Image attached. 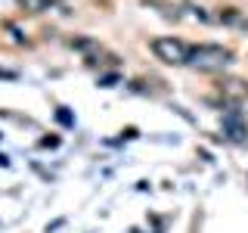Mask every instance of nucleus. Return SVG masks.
<instances>
[{"label":"nucleus","instance_id":"nucleus-8","mask_svg":"<svg viewBox=\"0 0 248 233\" xmlns=\"http://www.w3.org/2000/svg\"><path fill=\"white\" fill-rule=\"evenodd\" d=\"M115 81H118V75H103L99 78V87H115Z\"/></svg>","mask_w":248,"mask_h":233},{"label":"nucleus","instance_id":"nucleus-2","mask_svg":"<svg viewBox=\"0 0 248 233\" xmlns=\"http://www.w3.org/2000/svg\"><path fill=\"white\" fill-rule=\"evenodd\" d=\"M155 59L168 62V66H186V56H189V44L180 41V37H155L149 44Z\"/></svg>","mask_w":248,"mask_h":233},{"label":"nucleus","instance_id":"nucleus-7","mask_svg":"<svg viewBox=\"0 0 248 233\" xmlns=\"http://www.w3.org/2000/svg\"><path fill=\"white\" fill-rule=\"evenodd\" d=\"M56 118H59L62 124H65V128H72V124H75V118H72V115L65 112V109H59V112H56Z\"/></svg>","mask_w":248,"mask_h":233},{"label":"nucleus","instance_id":"nucleus-10","mask_svg":"<svg viewBox=\"0 0 248 233\" xmlns=\"http://www.w3.org/2000/svg\"><path fill=\"white\" fill-rule=\"evenodd\" d=\"M56 143H59L56 137H44V140H41V146H56Z\"/></svg>","mask_w":248,"mask_h":233},{"label":"nucleus","instance_id":"nucleus-5","mask_svg":"<svg viewBox=\"0 0 248 233\" xmlns=\"http://www.w3.org/2000/svg\"><path fill=\"white\" fill-rule=\"evenodd\" d=\"M223 131H227V134H230L232 140H245V134H248V131H245V124L239 121V118H232V115H230L227 121H223Z\"/></svg>","mask_w":248,"mask_h":233},{"label":"nucleus","instance_id":"nucleus-3","mask_svg":"<svg viewBox=\"0 0 248 233\" xmlns=\"http://www.w3.org/2000/svg\"><path fill=\"white\" fill-rule=\"evenodd\" d=\"M217 93H220L227 103L239 106V103L248 100V84L242 81V78H220V81H217Z\"/></svg>","mask_w":248,"mask_h":233},{"label":"nucleus","instance_id":"nucleus-9","mask_svg":"<svg viewBox=\"0 0 248 233\" xmlns=\"http://www.w3.org/2000/svg\"><path fill=\"white\" fill-rule=\"evenodd\" d=\"M16 78L19 75H16L13 68H0V81H16Z\"/></svg>","mask_w":248,"mask_h":233},{"label":"nucleus","instance_id":"nucleus-6","mask_svg":"<svg viewBox=\"0 0 248 233\" xmlns=\"http://www.w3.org/2000/svg\"><path fill=\"white\" fill-rule=\"evenodd\" d=\"M53 3H59V0H19V6H25L28 13H44V10H50Z\"/></svg>","mask_w":248,"mask_h":233},{"label":"nucleus","instance_id":"nucleus-1","mask_svg":"<svg viewBox=\"0 0 248 233\" xmlns=\"http://www.w3.org/2000/svg\"><path fill=\"white\" fill-rule=\"evenodd\" d=\"M230 62H232V50L223 44H196L189 47V56H186V66L199 68V72H220Z\"/></svg>","mask_w":248,"mask_h":233},{"label":"nucleus","instance_id":"nucleus-4","mask_svg":"<svg viewBox=\"0 0 248 233\" xmlns=\"http://www.w3.org/2000/svg\"><path fill=\"white\" fill-rule=\"evenodd\" d=\"M214 19H217V22H223V25H236V28H248V19H245V16L239 13V10H232V6H223V10L217 13Z\"/></svg>","mask_w":248,"mask_h":233}]
</instances>
